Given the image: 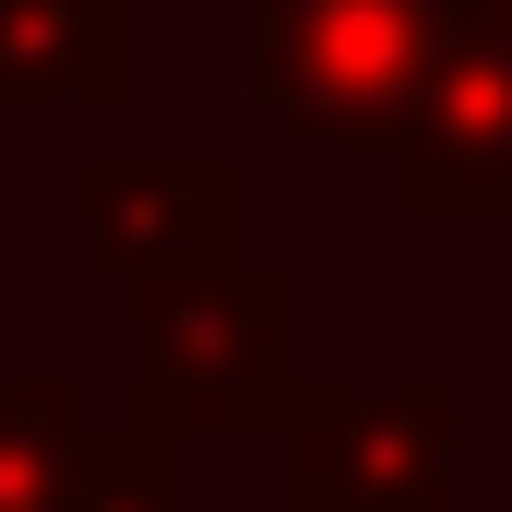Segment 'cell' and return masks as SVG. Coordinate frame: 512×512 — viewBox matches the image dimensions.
Returning <instances> with one entry per match:
<instances>
[{
	"label": "cell",
	"mask_w": 512,
	"mask_h": 512,
	"mask_svg": "<svg viewBox=\"0 0 512 512\" xmlns=\"http://www.w3.org/2000/svg\"><path fill=\"white\" fill-rule=\"evenodd\" d=\"M453 36V0H251V96L322 155H393Z\"/></svg>",
	"instance_id": "6da1fadb"
},
{
	"label": "cell",
	"mask_w": 512,
	"mask_h": 512,
	"mask_svg": "<svg viewBox=\"0 0 512 512\" xmlns=\"http://www.w3.org/2000/svg\"><path fill=\"white\" fill-rule=\"evenodd\" d=\"M393 203L405 215H501L512 203V48L453 36V60L393 131Z\"/></svg>",
	"instance_id": "5b68a950"
},
{
	"label": "cell",
	"mask_w": 512,
	"mask_h": 512,
	"mask_svg": "<svg viewBox=\"0 0 512 512\" xmlns=\"http://www.w3.org/2000/svg\"><path fill=\"white\" fill-rule=\"evenodd\" d=\"M465 12V36H489V48H512V0H453Z\"/></svg>",
	"instance_id": "9c48e42d"
},
{
	"label": "cell",
	"mask_w": 512,
	"mask_h": 512,
	"mask_svg": "<svg viewBox=\"0 0 512 512\" xmlns=\"http://www.w3.org/2000/svg\"><path fill=\"white\" fill-rule=\"evenodd\" d=\"M453 441H465L453 382H310V405L286 417V512H453Z\"/></svg>",
	"instance_id": "3957f363"
},
{
	"label": "cell",
	"mask_w": 512,
	"mask_h": 512,
	"mask_svg": "<svg viewBox=\"0 0 512 512\" xmlns=\"http://www.w3.org/2000/svg\"><path fill=\"white\" fill-rule=\"evenodd\" d=\"M143 322V370H131V417L155 429H286L310 382H298V286L274 262H203L167 286H131Z\"/></svg>",
	"instance_id": "7a4b0ae2"
},
{
	"label": "cell",
	"mask_w": 512,
	"mask_h": 512,
	"mask_svg": "<svg viewBox=\"0 0 512 512\" xmlns=\"http://www.w3.org/2000/svg\"><path fill=\"white\" fill-rule=\"evenodd\" d=\"M131 36L108 0H0V108H120Z\"/></svg>",
	"instance_id": "8992f818"
},
{
	"label": "cell",
	"mask_w": 512,
	"mask_h": 512,
	"mask_svg": "<svg viewBox=\"0 0 512 512\" xmlns=\"http://www.w3.org/2000/svg\"><path fill=\"white\" fill-rule=\"evenodd\" d=\"M108 12H131V0H108Z\"/></svg>",
	"instance_id": "8fae6325"
},
{
	"label": "cell",
	"mask_w": 512,
	"mask_h": 512,
	"mask_svg": "<svg viewBox=\"0 0 512 512\" xmlns=\"http://www.w3.org/2000/svg\"><path fill=\"white\" fill-rule=\"evenodd\" d=\"M72 203H84V251L120 286L203 274V262H227V227H239V179L215 155H96L72 179Z\"/></svg>",
	"instance_id": "277c9868"
},
{
	"label": "cell",
	"mask_w": 512,
	"mask_h": 512,
	"mask_svg": "<svg viewBox=\"0 0 512 512\" xmlns=\"http://www.w3.org/2000/svg\"><path fill=\"white\" fill-rule=\"evenodd\" d=\"M84 453V417L60 382H0V512H60Z\"/></svg>",
	"instance_id": "52a82bcc"
},
{
	"label": "cell",
	"mask_w": 512,
	"mask_h": 512,
	"mask_svg": "<svg viewBox=\"0 0 512 512\" xmlns=\"http://www.w3.org/2000/svg\"><path fill=\"white\" fill-rule=\"evenodd\" d=\"M501 239H512V203H501Z\"/></svg>",
	"instance_id": "30bf717a"
},
{
	"label": "cell",
	"mask_w": 512,
	"mask_h": 512,
	"mask_svg": "<svg viewBox=\"0 0 512 512\" xmlns=\"http://www.w3.org/2000/svg\"><path fill=\"white\" fill-rule=\"evenodd\" d=\"M60 512H179V429H155V417L84 429Z\"/></svg>",
	"instance_id": "ba28073f"
}]
</instances>
